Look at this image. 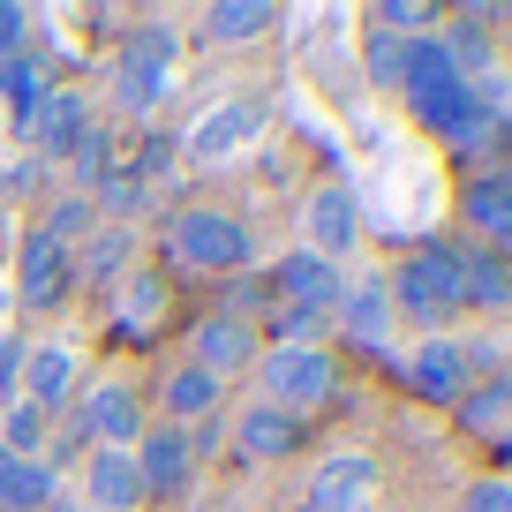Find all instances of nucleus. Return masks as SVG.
<instances>
[{"mask_svg": "<svg viewBox=\"0 0 512 512\" xmlns=\"http://www.w3.org/2000/svg\"><path fill=\"white\" fill-rule=\"evenodd\" d=\"M249 219L241 211H219V204H189V211H174V256L189 264V272H219V279H234V272H249Z\"/></svg>", "mask_w": 512, "mask_h": 512, "instance_id": "2", "label": "nucleus"}, {"mask_svg": "<svg viewBox=\"0 0 512 512\" xmlns=\"http://www.w3.org/2000/svg\"><path fill=\"white\" fill-rule=\"evenodd\" d=\"M256 377H264V400L287 407V415H309V407H324L339 392V369L324 347H264Z\"/></svg>", "mask_w": 512, "mask_h": 512, "instance_id": "4", "label": "nucleus"}, {"mask_svg": "<svg viewBox=\"0 0 512 512\" xmlns=\"http://www.w3.org/2000/svg\"><path fill=\"white\" fill-rule=\"evenodd\" d=\"M219 400H226V384L211 377V369H196V362H181V369H166V384H159V415L174 422H204V415H219Z\"/></svg>", "mask_w": 512, "mask_h": 512, "instance_id": "21", "label": "nucleus"}, {"mask_svg": "<svg viewBox=\"0 0 512 512\" xmlns=\"http://www.w3.org/2000/svg\"><path fill=\"white\" fill-rule=\"evenodd\" d=\"M0 98H16V128L31 121V106L46 98V76H38L31 53H16V61H0Z\"/></svg>", "mask_w": 512, "mask_h": 512, "instance_id": "28", "label": "nucleus"}, {"mask_svg": "<svg viewBox=\"0 0 512 512\" xmlns=\"http://www.w3.org/2000/svg\"><path fill=\"white\" fill-rule=\"evenodd\" d=\"M445 83H460V76H452V61H445V46H437V31L407 38V46H400V83H392V91H400L407 106H422V98H437Z\"/></svg>", "mask_w": 512, "mask_h": 512, "instance_id": "22", "label": "nucleus"}, {"mask_svg": "<svg viewBox=\"0 0 512 512\" xmlns=\"http://www.w3.org/2000/svg\"><path fill=\"white\" fill-rule=\"evenodd\" d=\"M490 23H505V31H512V0H505V8H490Z\"/></svg>", "mask_w": 512, "mask_h": 512, "instance_id": "39", "label": "nucleus"}, {"mask_svg": "<svg viewBox=\"0 0 512 512\" xmlns=\"http://www.w3.org/2000/svg\"><path fill=\"white\" fill-rule=\"evenodd\" d=\"M407 384H415L430 407H460L467 384H475V354H467L460 339H422L415 362H407Z\"/></svg>", "mask_w": 512, "mask_h": 512, "instance_id": "11", "label": "nucleus"}, {"mask_svg": "<svg viewBox=\"0 0 512 512\" xmlns=\"http://www.w3.org/2000/svg\"><path fill=\"white\" fill-rule=\"evenodd\" d=\"M264 287H272V302H294V309H324L332 317L339 309V294H347V279H339V264H324V256H309V249H287L264 272Z\"/></svg>", "mask_w": 512, "mask_h": 512, "instance_id": "9", "label": "nucleus"}, {"mask_svg": "<svg viewBox=\"0 0 512 512\" xmlns=\"http://www.w3.org/2000/svg\"><path fill=\"white\" fill-rule=\"evenodd\" d=\"M181 437H189V460H211V452L226 445V415H204V422H189Z\"/></svg>", "mask_w": 512, "mask_h": 512, "instance_id": "38", "label": "nucleus"}, {"mask_svg": "<svg viewBox=\"0 0 512 512\" xmlns=\"http://www.w3.org/2000/svg\"><path fill=\"white\" fill-rule=\"evenodd\" d=\"M369 31H384V38H422V31H437V8H422V0H377L369 8Z\"/></svg>", "mask_w": 512, "mask_h": 512, "instance_id": "30", "label": "nucleus"}, {"mask_svg": "<svg viewBox=\"0 0 512 512\" xmlns=\"http://www.w3.org/2000/svg\"><path fill=\"white\" fill-rule=\"evenodd\" d=\"M174 61H181V38L166 31V23H136V31L121 38V53H113V106L121 113H151L166 98Z\"/></svg>", "mask_w": 512, "mask_h": 512, "instance_id": "3", "label": "nucleus"}, {"mask_svg": "<svg viewBox=\"0 0 512 512\" xmlns=\"http://www.w3.org/2000/svg\"><path fill=\"white\" fill-rule=\"evenodd\" d=\"M23 38H31V8H16V0H0V61H16Z\"/></svg>", "mask_w": 512, "mask_h": 512, "instance_id": "37", "label": "nucleus"}, {"mask_svg": "<svg viewBox=\"0 0 512 512\" xmlns=\"http://www.w3.org/2000/svg\"><path fill=\"white\" fill-rule=\"evenodd\" d=\"M53 497H61L53 460H8V475H0V512H46Z\"/></svg>", "mask_w": 512, "mask_h": 512, "instance_id": "24", "label": "nucleus"}, {"mask_svg": "<svg viewBox=\"0 0 512 512\" xmlns=\"http://www.w3.org/2000/svg\"><path fill=\"white\" fill-rule=\"evenodd\" d=\"M136 482H144V505L159 497V512L174 505L181 490H189V475H196V460H189V437L174 430V422H144V437H136Z\"/></svg>", "mask_w": 512, "mask_h": 512, "instance_id": "5", "label": "nucleus"}, {"mask_svg": "<svg viewBox=\"0 0 512 512\" xmlns=\"http://www.w3.org/2000/svg\"><path fill=\"white\" fill-rule=\"evenodd\" d=\"M68 279H76V256H68L53 234H23V256H16V302L46 317V309L68 302Z\"/></svg>", "mask_w": 512, "mask_h": 512, "instance_id": "8", "label": "nucleus"}, {"mask_svg": "<svg viewBox=\"0 0 512 512\" xmlns=\"http://www.w3.org/2000/svg\"><path fill=\"white\" fill-rule=\"evenodd\" d=\"M76 279H83V287H121V279H128V234H121V226H98V234L83 241Z\"/></svg>", "mask_w": 512, "mask_h": 512, "instance_id": "25", "label": "nucleus"}, {"mask_svg": "<svg viewBox=\"0 0 512 512\" xmlns=\"http://www.w3.org/2000/svg\"><path fill=\"white\" fill-rule=\"evenodd\" d=\"M272 23H279L272 0H211V8H204V38H211V46H241V38L272 31Z\"/></svg>", "mask_w": 512, "mask_h": 512, "instance_id": "23", "label": "nucleus"}, {"mask_svg": "<svg viewBox=\"0 0 512 512\" xmlns=\"http://www.w3.org/2000/svg\"><path fill=\"white\" fill-rule=\"evenodd\" d=\"M91 226H98V204H91V196H68V204H53V219L38 226V234H53V241L68 249V241H76V234H91Z\"/></svg>", "mask_w": 512, "mask_h": 512, "instance_id": "32", "label": "nucleus"}, {"mask_svg": "<svg viewBox=\"0 0 512 512\" xmlns=\"http://www.w3.org/2000/svg\"><path fill=\"white\" fill-rule=\"evenodd\" d=\"M46 430H53V415H38L31 400H16L8 422H0V445L16 452V460H46Z\"/></svg>", "mask_w": 512, "mask_h": 512, "instance_id": "27", "label": "nucleus"}, {"mask_svg": "<svg viewBox=\"0 0 512 512\" xmlns=\"http://www.w3.org/2000/svg\"><path fill=\"white\" fill-rule=\"evenodd\" d=\"M460 512H512V482H467L460 490Z\"/></svg>", "mask_w": 512, "mask_h": 512, "instance_id": "36", "label": "nucleus"}, {"mask_svg": "<svg viewBox=\"0 0 512 512\" xmlns=\"http://www.w3.org/2000/svg\"><path fill=\"white\" fill-rule=\"evenodd\" d=\"M23 136L38 144V159H76V144L91 136V98L83 91H46L23 121Z\"/></svg>", "mask_w": 512, "mask_h": 512, "instance_id": "13", "label": "nucleus"}, {"mask_svg": "<svg viewBox=\"0 0 512 512\" xmlns=\"http://www.w3.org/2000/svg\"><path fill=\"white\" fill-rule=\"evenodd\" d=\"M460 415V430H497V422L512 415V377L497 369V377H482V384H467V400L452 407Z\"/></svg>", "mask_w": 512, "mask_h": 512, "instance_id": "26", "label": "nucleus"}, {"mask_svg": "<svg viewBox=\"0 0 512 512\" xmlns=\"http://www.w3.org/2000/svg\"><path fill=\"white\" fill-rule=\"evenodd\" d=\"M460 249V302L467 309H512V256L482 249V241H452Z\"/></svg>", "mask_w": 512, "mask_h": 512, "instance_id": "16", "label": "nucleus"}, {"mask_svg": "<svg viewBox=\"0 0 512 512\" xmlns=\"http://www.w3.org/2000/svg\"><path fill=\"white\" fill-rule=\"evenodd\" d=\"M23 400L38 407V415H61L68 400H76V354L68 347H31V362H23Z\"/></svg>", "mask_w": 512, "mask_h": 512, "instance_id": "20", "label": "nucleus"}, {"mask_svg": "<svg viewBox=\"0 0 512 512\" xmlns=\"http://www.w3.org/2000/svg\"><path fill=\"white\" fill-rule=\"evenodd\" d=\"M302 415H287V407H272V400H256V407H241V422H234V452L249 467H272V460H294L302 452Z\"/></svg>", "mask_w": 512, "mask_h": 512, "instance_id": "14", "label": "nucleus"}, {"mask_svg": "<svg viewBox=\"0 0 512 512\" xmlns=\"http://www.w3.org/2000/svg\"><path fill=\"white\" fill-rule=\"evenodd\" d=\"M460 219H467V241L512 256V166H490V174L467 181L460 189Z\"/></svg>", "mask_w": 512, "mask_h": 512, "instance_id": "10", "label": "nucleus"}, {"mask_svg": "<svg viewBox=\"0 0 512 512\" xmlns=\"http://www.w3.org/2000/svg\"><path fill=\"white\" fill-rule=\"evenodd\" d=\"M264 332H272V347H317V332H324V309H294V302H272Z\"/></svg>", "mask_w": 512, "mask_h": 512, "instance_id": "29", "label": "nucleus"}, {"mask_svg": "<svg viewBox=\"0 0 512 512\" xmlns=\"http://www.w3.org/2000/svg\"><path fill=\"white\" fill-rule=\"evenodd\" d=\"M369 490H377V460L369 452H332L309 482V512H362Z\"/></svg>", "mask_w": 512, "mask_h": 512, "instance_id": "15", "label": "nucleus"}, {"mask_svg": "<svg viewBox=\"0 0 512 512\" xmlns=\"http://www.w3.org/2000/svg\"><path fill=\"white\" fill-rule=\"evenodd\" d=\"M174 136H144V144H136V181H144V189H151V181H166V174H174Z\"/></svg>", "mask_w": 512, "mask_h": 512, "instance_id": "34", "label": "nucleus"}, {"mask_svg": "<svg viewBox=\"0 0 512 512\" xmlns=\"http://www.w3.org/2000/svg\"><path fill=\"white\" fill-rule=\"evenodd\" d=\"M339 339H354V347H384L392 339V294H384V279H354L347 294H339Z\"/></svg>", "mask_w": 512, "mask_h": 512, "instance_id": "18", "label": "nucleus"}, {"mask_svg": "<svg viewBox=\"0 0 512 512\" xmlns=\"http://www.w3.org/2000/svg\"><path fill=\"white\" fill-rule=\"evenodd\" d=\"M46 512H76V505H68V497H53V505H46Z\"/></svg>", "mask_w": 512, "mask_h": 512, "instance_id": "40", "label": "nucleus"}, {"mask_svg": "<svg viewBox=\"0 0 512 512\" xmlns=\"http://www.w3.org/2000/svg\"><path fill=\"white\" fill-rule=\"evenodd\" d=\"M400 46H407V38H384V31H369V38H362V61H369V83H384V91H392V83H400Z\"/></svg>", "mask_w": 512, "mask_h": 512, "instance_id": "33", "label": "nucleus"}, {"mask_svg": "<svg viewBox=\"0 0 512 512\" xmlns=\"http://www.w3.org/2000/svg\"><path fill=\"white\" fill-rule=\"evenodd\" d=\"M83 490H91V512H136L144 505L136 460H128V452H106V445H91V460H83Z\"/></svg>", "mask_w": 512, "mask_h": 512, "instance_id": "19", "label": "nucleus"}, {"mask_svg": "<svg viewBox=\"0 0 512 512\" xmlns=\"http://www.w3.org/2000/svg\"><path fill=\"white\" fill-rule=\"evenodd\" d=\"M256 354H264V347H256V324H241V317H204V324H196V354H189V362L211 369V377L226 384L234 369H249Z\"/></svg>", "mask_w": 512, "mask_h": 512, "instance_id": "17", "label": "nucleus"}, {"mask_svg": "<svg viewBox=\"0 0 512 512\" xmlns=\"http://www.w3.org/2000/svg\"><path fill=\"white\" fill-rule=\"evenodd\" d=\"M23 362H31V347H23L16 332H0V400L8 407L23 400Z\"/></svg>", "mask_w": 512, "mask_h": 512, "instance_id": "35", "label": "nucleus"}, {"mask_svg": "<svg viewBox=\"0 0 512 512\" xmlns=\"http://www.w3.org/2000/svg\"><path fill=\"white\" fill-rule=\"evenodd\" d=\"M76 430L91 437V445H106V452H136V437H144V400H136L128 384H98V392H83Z\"/></svg>", "mask_w": 512, "mask_h": 512, "instance_id": "12", "label": "nucleus"}, {"mask_svg": "<svg viewBox=\"0 0 512 512\" xmlns=\"http://www.w3.org/2000/svg\"><path fill=\"white\" fill-rule=\"evenodd\" d=\"M264 136V98H226V106H211L204 121L181 136V151H189L196 166H219V159H234L241 144H256Z\"/></svg>", "mask_w": 512, "mask_h": 512, "instance_id": "7", "label": "nucleus"}, {"mask_svg": "<svg viewBox=\"0 0 512 512\" xmlns=\"http://www.w3.org/2000/svg\"><path fill=\"white\" fill-rule=\"evenodd\" d=\"M384 294H392V317H415L430 332H445L460 317V249L452 241H415L400 256V272H384Z\"/></svg>", "mask_w": 512, "mask_h": 512, "instance_id": "1", "label": "nucleus"}, {"mask_svg": "<svg viewBox=\"0 0 512 512\" xmlns=\"http://www.w3.org/2000/svg\"><path fill=\"white\" fill-rule=\"evenodd\" d=\"M302 234H309V256H324V264H339V256L354 249V234H362V204H354L347 181H317V189H309Z\"/></svg>", "mask_w": 512, "mask_h": 512, "instance_id": "6", "label": "nucleus"}, {"mask_svg": "<svg viewBox=\"0 0 512 512\" xmlns=\"http://www.w3.org/2000/svg\"><path fill=\"white\" fill-rule=\"evenodd\" d=\"M159 309H166V287L151 272H128V309H121V339H128V347H136V332H144Z\"/></svg>", "mask_w": 512, "mask_h": 512, "instance_id": "31", "label": "nucleus"}]
</instances>
